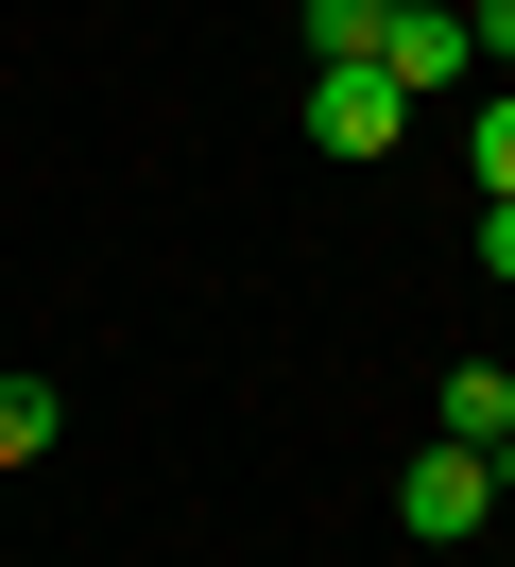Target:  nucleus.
<instances>
[{"instance_id":"3","label":"nucleus","mask_w":515,"mask_h":567,"mask_svg":"<svg viewBox=\"0 0 515 567\" xmlns=\"http://www.w3.org/2000/svg\"><path fill=\"white\" fill-rule=\"evenodd\" d=\"M309 138H327V155H395V138H412V104H395L378 70H309Z\"/></svg>"},{"instance_id":"1","label":"nucleus","mask_w":515,"mask_h":567,"mask_svg":"<svg viewBox=\"0 0 515 567\" xmlns=\"http://www.w3.org/2000/svg\"><path fill=\"white\" fill-rule=\"evenodd\" d=\"M361 70H378V86H395V104H412V121H430V104H446V86H464V70H481V35H464V0H378V52H361Z\"/></svg>"},{"instance_id":"4","label":"nucleus","mask_w":515,"mask_h":567,"mask_svg":"<svg viewBox=\"0 0 515 567\" xmlns=\"http://www.w3.org/2000/svg\"><path fill=\"white\" fill-rule=\"evenodd\" d=\"M446 447H481L515 482V361H446Z\"/></svg>"},{"instance_id":"8","label":"nucleus","mask_w":515,"mask_h":567,"mask_svg":"<svg viewBox=\"0 0 515 567\" xmlns=\"http://www.w3.org/2000/svg\"><path fill=\"white\" fill-rule=\"evenodd\" d=\"M481 276H515V189H498V207H481Z\"/></svg>"},{"instance_id":"2","label":"nucleus","mask_w":515,"mask_h":567,"mask_svg":"<svg viewBox=\"0 0 515 567\" xmlns=\"http://www.w3.org/2000/svg\"><path fill=\"white\" fill-rule=\"evenodd\" d=\"M395 516H412V533L446 550V533H481V516H498V464H481V447H446V430H430V447H412V482H395Z\"/></svg>"},{"instance_id":"5","label":"nucleus","mask_w":515,"mask_h":567,"mask_svg":"<svg viewBox=\"0 0 515 567\" xmlns=\"http://www.w3.org/2000/svg\"><path fill=\"white\" fill-rule=\"evenodd\" d=\"M52 430H69L52 379H0V482H18V464H52Z\"/></svg>"},{"instance_id":"6","label":"nucleus","mask_w":515,"mask_h":567,"mask_svg":"<svg viewBox=\"0 0 515 567\" xmlns=\"http://www.w3.org/2000/svg\"><path fill=\"white\" fill-rule=\"evenodd\" d=\"M378 52V0H309V70H361Z\"/></svg>"},{"instance_id":"9","label":"nucleus","mask_w":515,"mask_h":567,"mask_svg":"<svg viewBox=\"0 0 515 567\" xmlns=\"http://www.w3.org/2000/svg\"><path fill=\"white\" fill-rule=\"evenodd\" d=\"M464 35H481V52H498V70H515V0H481V18H464Z\"/></svg>"},{"instance_id":"7","label":"nucleus","mask_w":515,"mask_h":567,"mask_svg":"<svg viewBox=\"0 0 515 567\" xmlns=\"http://www.w3.org/2000/svg\"><path fill=\"white\" fill-rule=\"evenodd\" d=\"M464 155H481V189H515V86L481 104V138H464Z\"/></svg>"}]
</instances>
